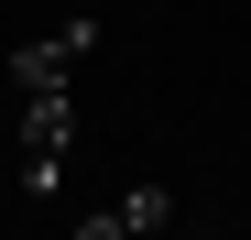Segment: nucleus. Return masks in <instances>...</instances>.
I'll list each match as a JSON object with an SVG mask.
<instances>
[{"instance_id":"nucleus-1","label":"nucleus","mask_w":251,"mask_h":240,"mask_svg":"<svg viewBox=\"0 0 251 240\" xmlns=\"http://www.w3.org/2000/svg\"><path fill=\"white\" fill-rule=\"evenodd\" d=\"M99 33L76 22V33H55L44 55H33V88H22V186L33 196H55L66 186V131H76V109H66V76H76V55H88Z\"/></svg>"},{"instance_id":"nucleus-2","label":"nucleus","mask_w":251,"mask_h":240,"mask_svg":"<svg viewBox=\"0 0 251 240\" xmlns=\"http://www.w3.org/2000/svg\"><path fill=\"white\" fill-rule=\"evenodd\" d=\"M164 218H175V196H164V186H131V196H109V208H88L76 229H88V240H153Z\"/></svg>"}]
</instances>
